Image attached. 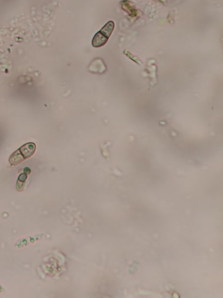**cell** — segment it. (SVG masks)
<instances>
[{
	"instance_id": "obj_1",
	"label": "cell",
	"mask_w": 223,
	"mask_h": 298,
	"mask_svg": "<svg viewBox=\"0 0 223 298\" xmlns=\"http://www.w3.org/2000/svg\"><path fill=\"white\" fill-rule=\"evenodd\" d=\"M36 146L34 143L30 142L22 146L10 156L9 161L12 166H16L24 160L28 159L34 155Z\"/></svg>"
},
{
	"instance_id": "obj_2",
	"label": "cell",
	"mask_w": 223,
	"mask_h": 298,
	"mask_svg": "<svg viewBox=\"0 0 223 298\" xmlns=\"http://www.w3.org/2000/svg\"><path fill=\"white\" fill-rule=\"evenodd\" d=\"M114 29V21H109L106 24L102 30L95 35L92 41V45L94 48H98L102 47L108 41L109 38Z\"/></svg>"
},
{
	"instance_id": "obj_3",
	"label": "cell",
	"mask_w": 223,
	"mask_h": 298,
	"mask_svg": "<svg viewBox=\"0 0 223 298\" xmlns=\"http://www.w3.org/2000/svg\"><path fill=\"white\" fill-rule=\"evenodd\" d=\"M28 172L24 171V173L21 174L20 175L17 184V188H19L18 190H20V187H22V189L23 188L24 184L28 178Z\"/></svg>"
}]
</instances>
